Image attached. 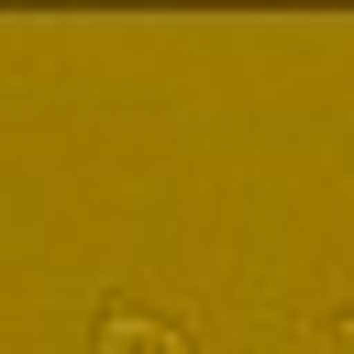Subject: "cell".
Here are the masks:
<instances>
[{
	"mask_svg": "<svg viewBox=\"0 0 354 354\" xmlns=\"http://www.w3.org/2000/svg\"><path fill=\"white\" fill-rule=\"evenodd\" d=\"M343 354H354V321H343Z\"/></svg>",
	"mask_w": 354,
	"mask_h": 354,
	"instance_id": "7a4b0ae2",
	"label": "cell"
},
{
	"mask_svg": "<svg viewBox=\"0 0 354 354\" xmlns=\"http://www.w3.org/2000/svg\"><path fill=\"white\" fill-rule=\"evenodd\" d=\"M100 354H188V332H166V321H111Z\"/></svg>",
	"mask_w": 354,
	"mask_h": 354,
	"instance_id": "6da1fadb",
	"label": "cell"
}]
</instances>
